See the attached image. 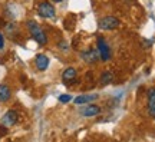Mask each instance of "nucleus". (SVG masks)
Instances as JSON below:
<instances>
[{"label":"nucleus","instance_id":"1","mask_svg":"<svg viewBox=\"0 0 155 142\" xmlns=\"http://www.w3.org/2000/svg\"><path fill=\"white\" fill-rule=\"evenodd\" d=\"M26 26H28L29 32H30V35H32V38H33L39 45H46L48 43V36H46V33L43 32V29L40 28L35 20H29V22L26 23Z\"/></svg>","mask_w":155,"mask_h":142},{"label":"nucleus","instance_id":"2","mask_svg":"<svg viewBox=\"0 0 155 142\" xmlns=\"http://www.w3.org/2000/svg\"><path fill=\"white\" fill-rule=\"evenodd\" d=\"M38 15L43 19H52V17H55L56 10L53 5H50L49 2H42L38 6Z\"/></svg>","mask_w":155,"mask_h":142},{"label":"nucleus","instance_id":"3","mask_svg":"<svg viewBox=\"0 0 155 142\" xmlns=\"http://www.w3.org/2000/svg\"><path fill=\"white\" fill-rule=\"evenodd\" d=\"M96 45H98V55H99V58L104 62H108L109 60V58H111V49H109V46H108V43L105 42V39L104 38H98V40H96Z\"/></svg>","mask_w":155,"mask_h":142},{"label":"nucleus","instance_id":"4","mask_svg":"<svg viewBox=\"0 0 155 142\" xmlns=\"http://www.w3.org/2000/svg\"><path fill=\"white\" fill-rule=\"evenodd\" d=\"M119 26V20L115 16H105L99 20V29L102 30H114Z\"/></svg>","mask_w":155,"mask_h":142},{"label":"nucleus","instance_id":"5","mask_svg":"<svg viewBox=\"0 0 155 142\" xmlns=\"http://www.w3.org/2000/svg\"><path fill=\"white\" fill-rule=\"evenodd\" d=\"M17 118H19V115H17L16 111H7L2 118V125L6 126V128L13 126L17 122Z\"/></svg>","mask_w":155,"mask_h":142},{"label":"nucleus","instance_id":"6","mask_svg":"<svg viewBox=\"0 0 155 142\" xmlns=\"http://www.w3.org/2000/svg\"><path fill=\"white\" fill-rule=\"evenodd\" d=\"M76 75H78V72L75 68H66L63 71V73H62V81L66 83V85H71L76 79Z\"/></svg>","mask_w":155,"mask_h":142},{"label":"nucleus","instance_id":"7","mask_svg":"<svg viewBox=\"0 0 155 142\" xmlns=\"http://www.w3.org/2000/svg\"><path fill=\"white\" fill-rule=\"evenodd\" d=\"M82 59L85 62H88V63H95V62H98L99 59V55H98V50L95 49H89V50H85L82 52Z\"/></svg>","mask_w":155,"mask_h":142},{"label":"nucleus","instance_id":"8","mask_svg":"<svg viewBox=\"0 0 155 142\" xmlns=\"http://www.w3.org/2000/svg\"><path fill=\"white\" fill-rule=\"evenodd\" d=\"M35 65L38 68V71H46L49 68V58L46 55H38L35 59Z\"/></svg>","mask_w":155,"mask_h":142},{"label":"nucleus","instance_id":"9","mask_svg":"<svg viewBox=\"0 0 155 142\" xmlns=\"http://www.w3.org/2000/svg\"><path fill=\"white\" fill-rule=\"evenodd\" d=\"M148 112L152 118H155V88L148 91Z\"/></svg>","mask_w":155,"mask_h":142},{"label":"nucleus","instance_id":"10","mask_svg":"<svg viewBox=\"0 0 155 142\" xmlns=\"http://www.w3.org/2000/svg\"><path fill=\"white\" fill-rule=\"evenodd\" d=\"M95 99H98L96 93H91V95H81L78 98L73 99V102L76 105H83V104H89V102H94Z\"/></svg>","mask_w":155,"mask_h":142},{"label":"nucleus","instance_id":"11","mask_svg":"<svg viewBox=\"0 0 155 142\" xmlns=\"http://www.w3.org/2000/svg\"><path fill=\"white\" fill-rule=\"evenodd\" d=\"M101 112V108L99 106H96V105H88V106H85L82 109V115L83 116H86V118H91V116H95V115H98Z\"/></svg>","mask_w":155,"mask_h":142},{"label":"nucleus","instance_id":"12","mask_svg":"<svg viewBox=\"0 0 155 142\" xmlns=\"http://www.w3.org/2000/svg\"><path fill=\"white\" fill-rule=\"evenodd\" d=\"M12 96V91L7 85H0V102L9 101Z\"/></svg>","mask_w":155,"mask_h":142},{"label":"nucleus","instance_id":"13","mask_svg":"<svg viewBox=\"0 0 155 142\" xmlns=\"http://www.w3.org/2000/svg\"><path fill=\"white\" fill-rule=\"evenodd\" d=\"M114 79H115V76H114V72L111 71H105L101 75V83L102 85H109V83L114 82Z\"/></svg>","mask_w":155,"mask_h":142},{"label":"nucleus","instance_id":"14","mask_svg":"<svg viewBox=\"0 0 155 142\" xmlns=\"http://www.w3.org/2000/svg\"><path fill=\"white\" fill-rule=\"evenodd\" d=\"M69 101H72V96H71V95H68V93L59 96V102H62V104H68Z\"/></svg>","mask_w":155,"mask_h":142},{"label":"nucleus","instance_id":"15","mask_svg":"<svg viewBox=\"0 0 155 142\" xmlns=\"http://www.w3.org/2000/svg\"><path fill=\"white\" fill-rule=\"evenodd\" d=\"M5 49V36H3V33L0 32V50Z\"/></svg>","mask_w":155,"mask_h":142},{"label":"nucleus","instance_id":"16","mask_svg":"<svg viewBox=\"0 0 155 142\" xmlns=\"http://www.w3.org/2000/svg\"><path fill=\"white\" fill-rule=\"evenodd\" d=\"M6 134H7V128H6V126H0V137H5Z\"/></svg>","mask_w":155,"mask_h":142},{"label":"nucleus","instance_id":"17","mask_svg":"<svg viewBox=\"0 0 155 142\" xmlns=\"http://www.w3.org/2000/svg\"><path fill=\"white\" fill-rule=\"evenodd\" d=\"M59 48H61L62 50H68V43H65V42H61V43H59Z\"/></svg>","mask_w":155,"mask_h":142},{"label":"nucleus","instance_id":"18","mask_svg":"<svg viewBox=\"0 0 155 142\" xmlns=\"http://www.w3.org/2000/svg\"><path fill=\"white\" fill-rule=\"evenodd\" d=\"M53 3H59V2H63V0H52Z\"/></svg>","mask_w":155,"mask_h":142},{"label":"nucleus","instance_id":"19","mask_svg":"<svg viewBox=\"0 0 155 142\" xmlns=\"http://www.w3.org/2000/svg\"><path fill=\"white\" fill-rule=\"evenodd\" d=\"M2 25H5V22H3V20H0V28H2Z\"/></svg>","mask_w":155,"mask_h":142}]
</instances>
